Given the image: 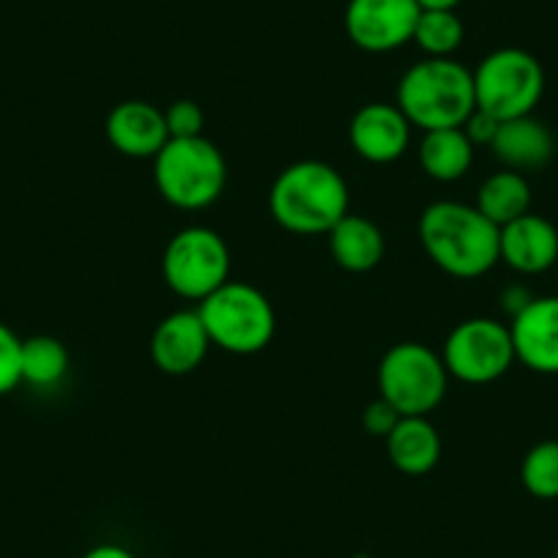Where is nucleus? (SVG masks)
Returning <instances> with one entry per match:
<instances>
[{"label":"nucleus","mask_w":558,"mask_h":558,"mask_svg":"<svg viewBox=\"0 0 558 558\" xmlns=\"http://www.w3.org/2000/svg\"><path fill=\"white\" fill-rule=\"evenodd\" d=\"M418 241L444 274L476 279L501 260V228L476 206L438 201L418 217Z\"/></svg>","instance_id":"nucleus-1"},{"label":"nucleus","mask_w":558,"mask_h":558,"mask_svg":"<svg viewBox=\"0 0 558 558\" xmlns=\"http://www.w3.org/2000/svg\"><path fill=\"white\" fill-rule=\"evenodd\" d=\"M154 181L170 206L201 211L219 201L228 181V165L208 137H170L154 157Z\"/></svg>","instance_id":"nucleus-4"},{"label":"nucleus","mask_w":558,"mask_h":558,"mask_svg":"<svg viewBox=\"0 0 558 558\" xmlns=\"http://www.w3.org/2000/svg\"><path fill=\"white\" fill-rule=\"evenodd\" d=\"M520 482L525 493L539 501L558 498V441H539L525 452L520 463Z\"/></svg>","instance_id":"nucleus-23"},{"label":"nucleus","mask_w":558,"mask_h":558,"mask_svg":"<svg viewBox=\"0 0 558 558\" xmlns=\"http://www.w3.org/2000/svg\"><path fill=\"white\" fill-rule=\"evenodd\" d=\"M326 235H329V250L335 263L351 274L373 271L386 255L384 233L367 217L345 214Z\"/></svg>","instance_id":"nucleus-18"},{"label":"nucleus","mask_w":558,"mask_h":558,"mask_svg":"<svg viewBox=\"0 0 558 558\" xmlns=\"http://www.w3.org/2000/svg\"><path fill=\"white\" fill-rule=\"evenodd\" d=\"M465 39L458 12H422L413 31V41L427 58H452Z\"/></svg>","instance_id":"nucleus-22"},{"label":"nucleus","mask_w":558,"mask_h":558,"mask_svg":"<svg viewBox=\"0 0 558 558\" xmlns=\"http://www.w3.org/2000/svg\"><path fill=\"white\" fill-rule=\"evenodd\" d=\"M23 384V340L0 320V397Z\"/></svg>","instance_id":"nucleus-24"},{"label":"nucleus","mask_w":558,"mask_h":558,"mask_svg":"<svg viewBox=\"0 0 558 558\" xmlns=\"http://www.w3.org/2000/svg\"><path fill=\"white\" fill-rule=\"evenodd\" d=\"M490 151L504 168L525 175L553 162L556 137H553L550 126L536 116L512 118V121H501L490 143Z\"/></svg>","instance_id":"nucleus-16"},{"label":"nucleus","mask_w":558,"mask_h":558,"mask_svg":"<svg viewBox=\"0 0 558 558\" xmlns=\"http://www.w3.org/2000/svg\"><path fill=\"white\" fill-rule=\"evenodd\" d=\"M498 126H501V121H498V118H493L490 112H485V110H480V107H476V110L469 116V121L463 123V132L469 134V140L474 143V146L490 148V143H493V137H496Z\"/></svg>","instance_id":"nucleus-27"},{"label":"nucleus","mask_w":558,"mask_h":558,"mask_svg":"<svg viewBox=\"0 0 558 558\" xmlns=\"http://www.w3.org/2000/svg\"><path fill=\"white\" fill-rule=\"evenodd\" d=\"M165 121H168L170 137H201L203 126H206V116H203L201 105L192 99H179L165 110Z\"/></svg>","instance_id":"nucleus-25"},{"label":"nucleus","mask_w":558,"mask_h":558,"mask_svg":"<svg viewBox=\"0 0 558 558\" xmlns=\"http://www.w3.org/2000/svg\"><path fill=\"white\" fill-rule=\"evenodd\" d=\"M476 107L498 121L534 116L545 94V69L520 47H501L474 69Z\"/></svg>","instance_id":"nucleus-7"},{"label":"nucleus","mask_w":558,"mask_h":558,"mask_svg":"<svg viewBox=\"0 0 558 558\" xmlns=\"http://www.w3.org/2000/svg\"><path fill=\"white\" fill-rule=\"evenodd\" d=\"M422 12H458L463 0H416Z\"/></svg>","instance_id":"nucleus-30"},{"label":"nucleus","mask_w":558,"mask_h":558,"mask_svg":"<svg viewBox=\"0 0 558 558\" xmlns=\"http://www.w3.org/2000/svg\"><path fill=\"white\" fill-rule=\"evenodd\" d=\"M105 132L110 146L132 159H154L170 140L165 110L140 99H129L112 107Z\"/></svg>","instance_id":"nucleus-14"},{"label":"nucleus","mask_w":558,"mask_h":558,"mask_svg":"<svg viewBox=\"0 0 558 558\" xmlns=\"http://www.w3.org/2000/svg\"><path fill=\"white\" fill-rule=\"evenodd\" d=\"M348 137L364 162L389 165L397 162L411 146V121L397 105L369 101L356 110Z\"/></svg>","instance_id":"nucleus-12"},{"label":"nucleus","mask_w":558,"mask_h":558,"mask_svg":"<svg viewBox=\"0 0 558 558\" xmlns=\"http://www.w3.org/2000/svg\"><path fill=\"white\" fill-rule=\"evenodd\" d=\"M386 441L391 465L405 476H425L441 460V436L427 416H400Z\"/></svg>","instance_id":"nucleus-17"},{"label":"nucleus","mask_w":558,"mask_h":558,"mask_svg":"<svg viewBox=\"0 0 558 558\" xmlns=\"http://www.w3.org/2000/svg\"><path fill=\"white\" fill-rule=\"evenodd\" d=\"M83 558H137L129 547L116 545V542H101V545L90 547Z\"/></svg>","instance_id":"nucleus-29"},{"label":"nucleus","mask_w":558,"mask_h":558,"mask_svg":"<svg viewBox=\"0 0 558 558\" xmlns=\"http://www.w3.org/2000/svg\"><path fill=\"white\" fill-rule=\"evenodd\" d=\"M444 367L460 384L485 386L504 378L514 359L512 331L496 318H469L449 331L444 342Z\"/></svg>","instance_id":"nucleus-9"},{"label":"nucleus","mask_w":558,"mask_h":558,"mask_svg":"<svg viewBox=\"0 0 558 558\" xmlns=\"http://www.w3.org/2000/svg\"><path fill=\"white\" fill-rule=\"evenodd\" d=\"M69 369V351L61 340L50 335H36L23 340V384L50 389L61 384Z\"/></svg>","instance_id":"nucleus-21"},{"label":"nucleus","mask_w":558,"mask_h":558,"mask_svg":"<svg viewBox=\"0 0 558 558\" xmlns=\"http://www.w3.org/2000/svg\"><path fill=\"white\" fill-rule=\"evenodd\" d=\"M418 14L416 0H348L345 34L364 52L400 50L413 41Z\"/></svg>","instance_id":"nucleus-10"},{"label":"nucleus","mask_w":558,"mask_h":558,"mask_svg":"<svg viewBox=\"0 0 558 558\" xmlns=\"http://www.w3.org/2000/svg\"><path fill=\"white\" fill-rule=\"evenodd\" d=\"M348 184L340 170L318 159L288 165L268 190L271 219L296 235H324L348 214Z\"/></svg>","instance_id":"nucleus-2"},{"label":"nucleus","mask_w":558,"mask_h":558,"mask_svg":"<svg viewBox=\"0 0 558 558\" xmlns=\"http://www.w3.org/2000/svg\"><path fill=\"white\" fill-rule=\"evenodd\" d=\"M514 359L531 373L558 375V296H534L509 324Z\"/></svg>","instance_id":"nucleus-11"},{"label":"nucleus","mask_w":558,"mask_h":558,"mask_svg":"<svg viewBox=\"0 0 558 558\" xmlns=\"http://www.w3.org/2000/svg\"><path fill=\"white\" fill-rule=\"evenodd\" d=\"M501 260L523 277L545 274L558 260V228L539 214H523L501 228Z\"/></svg>","instance_id":"nucleus-15"},{"label":"nucleus","mask_w":558,"mask_h":558,"mask_svg":"<svg viewBox=\"0 0 558 558\" xmlns=\"http://www.w3.org/2000/svg\"><path fill=\"white\" fill-rule=\"evenodd\" d=\"M211 345L233 356L260 353L277 331V313L263 291L246 282H225L197 304Z\"/></svg>","instance_id":"nucleus-5"},{"label":"nucleus","mask_w":558,"mask_h":558,"mask_svg":"<svg viewBox=\"0 0 558 558\" xmlns=\"http://www.w3.org/2000/svg\"><path fill=\"white\" fill-rule=\"evenodd\" d=\"M553 271H556V279H558V260H556V268H553Z\"/></svg>","instance_id":"nucleus-31"},{"label":"nucleus","mask_w":558,"mask_h":558,"mask_svg":"<svg viewBox=\"0 0 558 558\" xmlns=\"http://www.w3.org/2000/svg\"><path fill=\"white\" fill-rule=\"evenodd\" d=\"M400 422V413L395 411V408L389 405L386 400H373L367 408H364L362 413V425L364 430L369 433V436H378V438H386L391 433V427Z\"/></svg>","instance_id":"nucleus-26"},{"label":"nucleus","mask_w":558,"mask_h":558,"mask_svg":"<svg viewBox=\"0 0 558 558\" xmlns=\"http://www.w3.org/2000/svg\"><path fill=\"white\" fill-rule=\"evenodd\" d=\"M474 151L476 146L463 132V126L433 129V132H425L418 143V165L427 179L452 184L469 173L474 165Z\"/></svg>","instance_id":"nucleus-19"},{"label":"nucleus","mask_w":558,"mask_h":558,"mask_svg":"<svg viewBox=\"0 0 558 558\" xmlns=\"http://www.w3.org/2000/svg\"><path fill=\"white\" fill-rule=\"evenodd\" d=\"M211 348L206 326L197 310H179L159 320L151 337V359L165 375H190Z\"/></svg>","instance_id":"nucleus-13"},{"label":"nucleus","mask_w":558,"mask_h":558,"mask_svg":"<svg viewBox=\"0 0 558 558\" xmlns=\"http://www.w3.org/2000/svg\"><path fill=\"white\" fill-rule=\"evenodd\" d=\"M531 299H534V293H531L525 286H509L507 291L501 293V304H504V310L509 313V318H514V315H518L520 310L531 302Z\"/></svg>","instance_id":"nucleus-28"},{"label":"nucleus","mask_w":558,"mask_h":558,"mask_svg":"<svg viewBox=\"0 0 558 558\" xmlns=\"http://www.w3.org/2000/svg\"><path fill=\"white\" fill-rule=\"evenodd\" d=\"M395 105L422 132L463 126L476 110L474 72L454 58H425L400 77Z\"/></svg>","instance_id":"nucleus-3"},{"label":"nucleus","mask_w":558,"mask_h":558,"mask_svg":"<svg viewBox=\"0 0 558 558\" xmlns=\"http://www.w3.org/2000/svg\"><path fill=\"white\" fill-rule=\"evenodd\" d=\"M476 208H480L493 225H498V228L514 222V219L531 211L529 179H525L523 173H514V170L507 168L487 175V179L482 181L480 192H476Z\"/></svg>","instance_id":"nucleus-20"},{"label":"nucleus","mask_w":558,"mask_h":558,"mask_svg":"<svg viewBox=\"0 0 558 558\" xmlns=\"http://www.w3.org/2000/svg\"><path fill=\"white\" fill-rule=\"evenodd\" d=\"M447 386L441 353L425 342H397L378 364V397L400 416H430L441 405Z\"/></svg>","instance_id":"nucleus-6"},{"label":"nucleus","mask_w":558,"mask_h":558,"mask_svg":"<svg viewBox=\"0 0 558 558\" xmlns=\"http://www.w3.org/2000/svg\"><path fill=\"white\" fill-rule=\"evenodd\" d=\"M556 558H558V547H556Z\"/></svg>","instance_id":"nucleus-32"},{"label":"nucleus","mask_w":558,"mask_h":558,"mask_svg":"<svg viewBox=\"0 0 558 558\" xmlns=\"http://www.w3.org/2000/svg\"><path fill=\"white\" fill-rule=\"evenodd\" d=\"M162 277L175 296L201 304L230 282L228 241L206 225L179 230L165 246Z\"/></svg>","instance_id":"nucleus-8"}]
</instances>
